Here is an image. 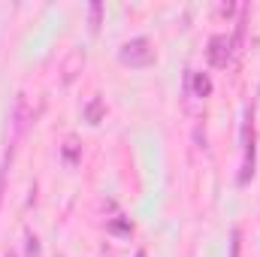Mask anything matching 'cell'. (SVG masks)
Masks as SVG:
<instances>
[{
    "label": "cell",
    "mask_w": 260,
    "mask_h": 257,
    "mask_svg": "<svg viewBox=\"0 0 260 257\" xmlns=\"http://www.w3.org/2000/svg\"><path fill=\"white\" fill-rule=\"evenodd\" d=\"M118 58H121V64H127V67H148L154 61V49H151V43L145 37H136V40H127L121 46Z\"/></svg>",
    "instance_id": "obj_1"
},
{
    "label": "cell",
    "mask_w": 260,
    "mask_h": 257,
    "mask_svg": "<svg viewBox=\"0 0 260 257\" xmlns=\"http://www.w3.org/2000/svg\"><path fill=\"white\" fill-rule=\"evenodd\" d=\"M242 139H245V167H242V176H239V182H248V179H251V173H254V127H251V112L245 115Z\"/></svg>",
    "instance_id": "obj_2"
},
{
    "label": "cell",
    "mask_w": 260,
    "mask_h": 257,
    "mask_svg": "<svg viewBox=\"0 0 260 257\" xmlns=\"http://www.w3.org/2000/svg\"><path fill=\"white\" fill-rule=\"evenodd\" d=\"M209 61L215 67H227L230 61V40L227 37H212V43H209Z\"/></svg>",
    "instance_id": "obj_3"
},
{
    "label": "cell",
    "mask_w": 260,
    "mask_h": 257,
    "mask_svg": "<svg viewBox=\"0 0 260 257\" xmlns=\"http://www.w3.org/2000/svg\"><path fill=\"white\" fill-rule=\"evenodd\" d=\"M85 118H88L91 124H97V121L103 118V100H100V97H94V100L88 103V109H85Z\"/></svg>",
    "instance_id": "obj_4"
},
{
    "label": "cell",
    "mask_w": 260,
    "mask_h": 257,
    "mask_svg": "<svg viewBox=\"0 0 260 257\" xmlns=\"http://www.w3.org/2000/svg\"><path fill=\"white\" fill-rule=\"evenodd\" d=\"M194 88H197V94H200V97H206V94L212 91V82H209V76H203V73H200V76L194 79Z\"/></svg>",
    "instance_id": "obj_5"
},
{
    "label": "cell",
    "mask_w": 260,
    "mask_h": 257,
    "mask_svg": "<svg viewBox=\"0 0 260 257\" xmlns=\"http://www.w3.org/2000/svg\"><path fill=\"white\" fill-rule=\"evenodd\" d=\"M100 9H103L100 3H91V24H97V21H100Z\"/></svg>",
    "instance_id": "obj_6"
},
{
    "label": "cell",
    "mask_w": 260,
    "mask_h": 257,
    "mask_svg": "<svg viewBox=\"0 0 260 257\" xmlns=\"http://www.w3.org/2000/svg\"><path fill=\"white\" fill-rule=\"evenodd\" d=\"M136 257H145V251H139V254H136Z\"/></svg>",
    "instance_id": "obj_7"
},
{
    "label": "cell",
    "mask_w": 260,
    "mask_h": 257,
    "mask_svg": "<svg viewBox=\"0 0 260 257\" xmlns=\"http://www.w3.org/2000/svg\"><path fill=\"white\" fill-rule=\"evenodd\" d=\"M6 257H15V254H6Z\"/></svg>",
    "instance_id": "obj_8"
}]
</instances>
